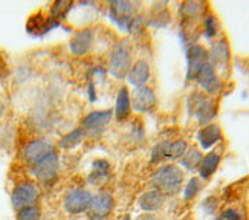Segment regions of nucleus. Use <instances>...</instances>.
<instances>
[{"label": "nucleus", "mask_w": 249, "mask_h": 220, "mask_svg": "<svg viewBox=\"0 0 249 220\" xmlns=\"http://www.w3.org/2000/svg\"><path fill=\"white\" fill-rule=\"evenodd\" d=\"M127 78H128L130 84H133L136 87L144 86L150 78V68H148L147 61H144V60L136 61V64L128 71Z\"/></svg>", "instance_id": "nucleus-12"}, {"label": "nucleus", "mask_w": 249, "mask_h": 220, "mask_svg": "<svg viewBox=\"0 0 249 220\" xmlns=\"http://www.w3.org/2000/svg\"><path fill=\"white\" fill-rule=\"evenodd\" d=\"M83 138H84V130L83 128H75V130L71 131V133L64 135L61 138L60 147L61 148H66V150L68 148H75L83 141Z\"/></svg>", "instance_id": "nucleus-19"}, {"label": "nucleus", "mask_w": 249, "mask_h": 220, "mask_svg": "<svg viewBox=\"0 0 249 220\" xmlns=\"http://www.w3.org/2000/svg\"><path fill=\"white\" fill-rule=\"evenodd\" d=\"M93 178L95 179H98V178H106V174H107V170H109V165H107V162L104 161H96L93 164Z\"/></svg>", "instance_id": "nucleus-24"}, {"label": "nucleus", "mask_w": 249, "mask_h": 220, "mask_svg": "<svg viewBox=\"0 0 249 220\" xmlns=\"http://www.w3.org/2000/svg\"><path fill=\"white\" fill-rule=\"evenodd\" d=\"M156 103V96L153 91L147 86H141L136 87L132 93V106L138 112H147Z\"/></svg>", "instance_id": "nucleus-9"}, {"label": "nucleus", "mask_w": 249, "mask_h": 220, "mask_svg": "<svg viewBox=\"0 0 249 220\" xmlns=\"http://www.w3.org/2000/svg\"><path fill=\"white\" fill-rule=\"evenodd\" d=\"M220 138H222L220 128H219V126H215V124H211L208 127H205L203 130H200V133H199V141H200V146L203 148H210Z\"/></svg>", "instance_id": "nucleus-16"}, {"label": "nucleus", "mask_w": 249, "mask_h": 220, "mask_svg": "<svg viewBox=\"0 0 249 220\" xmlns=\"http://www.w3.org/2000/svg\"><path fill=\"white\" fill-rule=\"evenodd\" d=\"M138 220H156V217L151 216V214H144V216L138 217Z\"/></svg>", "instance_id": "nucleus-28"}, {"label": "nucleus", "mask_w": 249, "mask_h": 220, "mask_svg": "<svg viewBox=\"0 0 249 220\" xmlns=\"http://www.w3.org/2000/svg\"><path fill=\"white\" fill-rule=\"evenodd\" d=\"M202 159L203 158L200 155V151L193 147L188 151H185V155L182 156V164H183V167H187L188 170H193V168H196L197 165H200Z\"/></svg>", "instance_id": "nucleus-22"}, {"label": "nucleus", "mask_w": 249, "mask_h": 220, "mask_svg": "<svg viewBox=\"0 0 249 220\" xmlns=\"http://www.w3.org/2000/svg\"><path fill=\"white\" fill-rule=\"evenodd\" d=\"M113 210V197L109 193H98L92 197L89 206V213L92 219L101 220L106 216H109Z\"/></svg>", "instance_id": "nucleus-8"}, {"label": "nucleus", "mask_w": 249, "mask_h": 220, "mask_svg": "<svg viewBox=\"0 0 249 220\" xmlns=\"http://www.w3.org/2000/svg\"><path fill=\"white\" fill-rule=\"evenodd\" d=\"M112 112L110 110H103V112H92L83 119V130L88 131L90 136L100 135L103 128L110 123Z\"/></svg>", "instance_id": "nucleus-7"}, {"label": "nucleus", "mask_w": 249, "mask_h": 220, "mask_svg": "<svg viewBox=\"0 0 249 220\" xmlns=\"http://www.w3.org/2000/svg\"><path fill=\"white\" fill-rule=\"evenodd\" d=\"M17 220H40V210L38 206H28L23 210L17 211Z\"/></svg>", "instance_id": "nucleus-23"}, {"label": "nucleus", "mask_w": 249, "mask_h": 220, "mask_svg": "<svg viewBox=\"0 0 249 220\" xmlns=\"http://www.w3.org/2000/svg\"><path fill=\"white\" fill-rule=\"evenodd\" d=\"M123 220H130V217H128V216H127V217H124V219H123Z\"/></svg>", "instance_id": "nucleus-31"}, {"label": "nucleus", "mask_w": 249, "mask_h": 220, "mask_svg": "<svg viewBox=\"0 0 249 220\" xmlns=\"http://www.w3.org/2000/svg\"><path fill=\"white\" fill-rule=\"evenodd\" d=\"M92 46V31L90 29H83L73 36L71 40L69 49L73 55H84L86 52H89Z\"/></svg>", "instance_id": "nucleus-11"}, {"label": "nucleus", "mask_w": 249, "mask_h": 220, "mask_svg": "<svg viewBox=\"0 0 249 220\" xmlns=\"http://www.w3.org/2000/svg\"><path fill=\"white\" fill-rule=\"evenodd\" d=\"M217 220H242L239 213L234 211V210H230V211H225Z\"/></svg>", "instance_id": "nucleus-26"}, {"label": "nucleus", "mask_w": 249, "mask_h": 220, "mask_svg": "<svg viewBox=\"0 0 249 220\" xmlns=\"http://www.w3.org/2000/svg\"><path fill=\"white\" fill-rule=\"evenodd\" d=\"M115 112H116L118 119H124L130 112V95H128L125 87H123V89L120 91V93H118V96H116Z\"/></svg>", "instance_id": "nucleus-18"}, {"label": "nucleus", "mask_w": 249, "mask_h": 220, "mask_svg": "<svg viewBox=\"0 0 249 220\" xmlns=\"http://www.w3.org/2000/svg\"><path fill=\"white\" fill-rule=\"evenodd\" d=\"M211 66L214 68H226L228 66V60H230V48H228V43L225 40L217 41L211 49Z\"/></svg>", "instance_id": "nucleus-15"}, {"label": "nucleus", "mask_w": 249, "mask_h": 220, "mask_svg": "<svg viewBox=\"0 0 249 220\" xmlns=\"http://www.w3.org/2000/svg\"><path fill=\"white\" fill-rule=\"evenodd\" d=\"M219 161H220V156L217 151H211L210 155H207L202 162H200V174L202 178H210V176L215 171L219 165Z\"/></svg>", "instance_id": "nucleus-17"}, {"label": "nucleus", "mask_w": 249, "mask_h": 220, "mask_svg": "<svg viewBox=\"0 0 249 220\" xmlns=\"http://www.w3.org/2000/svg\"><path fill=\"white\" fill-rule=\"evenodd\" d=\"M58 165H60V161H58L57 151H52L45 159H41L34 167H31V170H32V174H34L40 182L46 183L57 176Z\"/></svg>", "instance_id": "nucleus-6"}, {"label": "nucleus", "mask_w": 249, "mask_h": 220, "mask_svg": "<svg viewBox=\"0 0 249 220\" xmlns=\"http://www.w3.org/2000/svg\"><path fill=\"white\" fill-rule=\"evenodd\" d=\"M92 194L83 188H73L68 191L64 197V210L69 214H80L89 210L92 202Z\"/></svg>", "instance_id": "nucleus-4"}, {"label": "nucleus", "mask_w": 249, "mask_h": 220, "mask_svg": "<svg viewBox=\"0 0 249 220\" xmlns=\"http://www.w3.org/2000/svg\"><path fill=\"white\" fill-rule=\"evenodd\" d=\"M199 188H200V182H199V179H196V178L191 179L190 183L187 185V188H185V199H193V197L197 194Z\"/></svg>", "instance_id": "nucleus-25"}, {"label": "nucleus", "mask_w": 249, "mask_h": 220, "mask_svg": "<svg viewBox=\"0 0 249 220\" xmlns=\"http://www.w3.org/2000/svg\"><path fill=\"white\" fill-rule=\"evenodd\" d=\"M196 78H197L199 84L203 87V89L207 92H210V93H214V92H217L220 89V81L217 78V75H215L214 68L210 63L203 64V68L199 71Z\"/></svg>", "instance_id": "nucleus-10"}, {"label": "nucleus", "mask_w": 249, "mask_h": 220, "mask_svg": "<svg viewBox=\"0 0 249 220\" xmlns=\"http://www.w3.org/2000/svg\"><path fill=\"white\" fill-rule=\"evenodd\" d=\"M3 112H5V103H3L2 98H0V116L3 115Z\"/></svg>", "instance_id": "nucleus-29"}, {"label": "nucleus", "mask_w": 249, "mask_h": 220, "mask_svg": "<svg viewBox=\"0 0 249 220\" xmlns=\"http://www.w3.org/2000/svg\"><path fill=\"white\" fill-rule=\"evenodd\" d=\"M162 203H164V193L158 188L144 193L139 199V206L147 213L159 210V208L162 206Z\"/></svg>", "instance_id": "nucleus-13"}, {"label": "nucleus", "mask_w": 249, "mask_h": 220, "mask_svg": "<svg viewBox=\"0 0 249 220\" xmlns=\"http://www.w3.org/2000/svg\"><path fill=\"white\" fill-rule=\"evenodd\" d=\"M128 68H130V49L125 41H121L118 43L112 52L110 71L116 78H123L125 73H128Z\"/></svg>", "instance_id": "nucleus-5"}, {"label": "nucleus", "mask_w": 249, "mask_h": 220, "mask_svg": "<svg viewBox=\"0 0 249 220\" xmlns=\"http://www.w3.org/2000/svg\"><path fill=\"white\" fill-rule=\"evenodd\" d=\"M208 63L207 52L200 46H194L190 51V63H188V76L190 78H196L199 71L203 68V64Z\"/></svg>", "instance_id": "nucleus-14"}, {"label": "nucleus", "mask_w": 249, "mask_h": 220, "mask_svg": "<svg viewBox=\"0 0 249 220\" xmlns=\"http://www.w3.org/2000/svg\"><path fill=\"white\" fill-rule=\"evenodd\" d=\"M196 115L197 118L202 121V123H208V121L214 116V107L213 103L205 100V98H200L199 104L196 106Z\"/></svg>", "instance_id": "nucleus-21"}, {"label": "nucleus", "mask_w": 249, "mask_h": 220, "mask_svg": "<svg viewBox=\"0 0 249 220\" xmlns=\"http://www.w3.org/2000/svg\"><path fill=\"white\" fill-rule=\"evenodd\" d=\"M153 181L158 185V190L164 193H176L183 182V173L176 165H167L155 174Z\"/></svg>", "instance_id": "nucleus-1"}, {"label": "nucleus", "mask_w": 249, "mask_h": 220, "mask_svg": "<svg viewBox=\"0 0 249 220\" xmlns=\"http://www.w3.org/2000/svg\"><path fill=\"white\" fill-rule=\"evenodd\" d=\"M207 31L210 36H214L215 31H217V21H215L214 17H208L207 18Z\"/></svg>", "instance_id": "nucleus-27"}, {"label": "nucleus", "mask_w": 249, "mask_h": 220, "mask_svg": "<svg viewBox=\"0 0 249 220\" xmlns=\"http://www.w3.org/2000/svg\"><path fill=\"white\" fill-rule=\"evenodd\" d=\"M130 13H132V5L125 3V2H115L112 5V17L118 21V23H123V21L130 18Z\"/></svg>", "instance_id": "nucleus-20"}, {"label": "nucleus", "mask_w": 249, "mask_h": 220, "mask_svg": "<svg viewBox=\"0 0 249 220\" xmlns=\"http://www.w3.org/2000/svg\"><path fill=\"white\" fill-rule=\"evenodd\" d=\"M2 72H3V61L0 60V75H2Z\"/></svg>", "instance_id": "nucleus-30"}, {"label": "nucleus", "mask_w": 249, "mask_h": 220, "mask_svg": "<svg viewBox=\"0 0 249 220\" xmlns=\"http://www.w3.org/2000/svg\"><path fill=\"white\" fill-rule=\"evenodd\" d=\"M52 151H55L53 146L45 138H38L28 142L23 148V158L28 165L34 167L36 164H38L41 159H45L48 155H51Z\"/></svg>", "instance_id": "nucleus-3"}, {"label": "nucleus", "mask_w": 249, "mask_h": 220, "mask_svg": "<svg viewBox=\"0 0 249 220\" xmlns=\"http://www.w3.org/2000/svg\"><path fill=\"white\" fill-rule=\"evenodd\" d=\"M38 201V188L34 182H21L13 190L11 194V202L16 211L23 210L28 206L37 205Z\"/></svg>", "instance_id": "nucleus-2"}]
</instances>
